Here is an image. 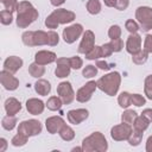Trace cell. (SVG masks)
Masks as SVG:
<instances>
[{"instance_id":"cell-1","label":"cell","mask_w":152,"mask_h":152,"mask_svg":"<svg viewBox=\"0 0 152 152\" xmlns=\"http://www.w3.org/2000/svg\"><path fill=\"white\" fill-rule=\"evenodd\" d=\"M38 18V11L28 1H20L17 7V26L25 28Z\"/></svg>"},{"instance_id":"cell-2","label":"cell","mask_w":152,"mask_h":152,"mask_svg":"<svg viewBox=\"0 0 152 152\" xmlns=\"http://www.w3.org/2000/svg\"><path fill=\"white\" fill-rule=\"evenodd\" d=\"M120 82H121L120 74L118 71H112V72L102 76L101 78H99L96 84H97V88H100L107 95L114 96V95H116V93L119 90Z\"/></svg>"},{"instance_id":"cell-3","label":"cell","mask_w":152,"mask_h":152,"mask_svg":"<svg viewBox=\"0 0 152 152\" xmlns=\"http://www.w3.org/2000/svg\"><path fill=\"white\" fill-rule=\"evenodd\" d=\"M108 148L106 138L100 132H94L82 141V150L86 152H104Z\"/></svg>"},{"instance_id":"cell-4","label":"cell","mask_w":152,"mask_h":152,"mask_svg":"<svg viewBox=\"0 0 152 152\" xmlns=\"http://www.w3.org/2000/svg\"><path fill=\"white\" fill-rule=\"evenodd\" d=\"M75 13L71 11H68L65 8H58L55 10L46 19H45V25L48 28H57L59 24H66L71 23L75 19Z\"/></svg>"},{"instance_id":"cell-5","label":"cell","mask_w":152,"mask_h":152,"mask_svg":"<svg viewBox=\"0 0 152 152\" xmlns=\"http://www.w3.org/2000/svg\"><path fill=\"white\" fill-rule=\"evenodd\" d=\"M135 18L141 26V30L148 31L152 28V8L147 6H140L135 11Z\"/></svg>"},{"instance_id":"cell-6","label":"cell","mask_w":152,"mask_h":152,"mask_svg":"<svg viewBox=\"0 0 152 152\" xmlns=\"http://www.w3.org/2000/svg\"><path fill=\"white\" fill-rule=\"evenodd\" d=\"M18 132L26 135V137H33L37 135L42 132V124L38 120L31 119V120H25L19 124Z\"/></svg>"},{"instance_id":"cell-7","label":"cell","mask_w":152,"mask_h":152,"mask_svg":"<svg viewBox=\"0 0 152 152\" xmlns=\"http://www.w3.org/2000/svg\"><path fill=\"white\" fill-rule=\"evenodd\" d=\"M132 125H128V124H120V125H116L114 126L112 129H110V137L116 140V141H121V140H128L131 133H132Z\"/></svg>"},{"instance_id":"cell-8","label":"cell","mask_w":152,"mask_h":152,"mask_svg":"<svg viewBox=\"0 0 152 152\" xmlns=\"http://www.w3.org/2000/svg\"><path fill=\"white\" fill-rule=\"evenodd\" d=\"M57 94L59 95V97L64 104L71 103L75 99V93L69 82H61L57 86Z\"/></svg>"},{"instance_id":"cell-9","label":"cell","mask_w":152,"mask_h":152,"mask_svg":"<svg viewBox=\"0 0 152 152\" xmlns=\"http://www.w3.org/2000/svg\"><path fill=\"white\" fill-rule=\"evenodd\" d=\"M82 32H83L82 25L81 24H74V25L68 26L63 30V39L66 44H72L82 34Z\"/></svg>"},{"instance_id":"cell-10","label":"cell","mask_w":152,"mask_h":152,"mask_svg":"<svg viewBox=\"0 0 152 152\" xmlns=\"http://www.w3.org/2000/svg\"><path fill=\"white\" fill-rule=\"evenodd\" d=\"M96 87H97L96 82H94V81L88 82L87 84H84L82 88H80L77 90V93H76V100L78 102H87V101H89L91 99V95L95 91Z\"/></svg>"},{"instance_id":"cell-11","label":"cell","mask_w":152,"mask_h":152,"mask_svg":"<svg viewBox=\"0 0 152 152\" xmlns=\"http://www.w3.org/2000/svg\"><path fill=\"white\" fill-rule=\"evenodd\" d=\"M0 81H1V84L4 86V88L6 90H15L19 86L18 78H15L12 75V72H10L5 69L0 72Z\"/></svg>"},{"instance_id":"cell-12","label":"cell","mask_w":152,"mask_h":152,"mask_svg":"<svg viewBox=\"0 0 152 152\" xmlns=\"http://www.w3.org/2000/svg\"><path fill=\"white\" fill-rule=\"evenodd\" d=\"M94 40H95V36L93 33V31L90 30H87L84 33H83V38L78 45V52L80 53H87L89 52L93 48H94Z\"/></svg>"},{"instance_id":"cell-13","label":"cell","mask_w":152,"mask_h":152,"mask_svg":"<svg viewBox=\"0 0 152 152\" xmlns=\"http://www.w3.org/2000/svg\"><path fill=\"white\" fill-rule=\"evenodd\" d=\"M89 113L87 109L84 108H80V109H71L68 112V120L70 124L72 125H78L82 121H84L88 118Z\"/></svg>"},{"instance_id":"cell-14","label":"cell","mask_w":152,"mask_h":152,"mask_svg":"<svg viewBox=\"0 0 152 152\" xmlns=\"http://www.w3.org/2000/svg\"><path fill=\"white\" fill-rule=\"evenodd\" d=\"M141 49V37L138 33H131L126 43V50L131 55L139 52Z\"/></svg>"},{"instance_id":"cell-15","label":"cell","mask_w":152,"mask_h":152,"mask_svg":"<svg viewBox=\"0 0 152 152\" xmlns=\"http://www.w3.org/2000/svg\"><path fill=\"white\" fill-rule=\"evenodd\" d=\"M57 68L55 70V74L57 77L59 78H63V77H66L69 74H70V62H69V58H65V57H61V58H57Z\"/></svg>"},{"instance_id":"cell-16","label":"cell","mask_w":152,"mask_h":152,"mask_svg":"<svg viewBox=\"0 0 152 152\" xmlns=\"http://www.w3.org/2000/svg\"><path fill=\"white\" fill-rule=\"evenodd\" d=\"M34 59H36V63H38L40 65H45V64H50V63L57 61V57H56V53L52 51L42 50L36 53Z\"/></svg>"},{"instance_id":"cell-17","label":"cell","mask_w":152,"mask_h":152,"mask_svg":"<svg viewBox=\"0 0 152 152\" xmlns=\"http://www.w3.org/2000/svg\"><path fill=\"white\" fill-rule=\"evenodd\" d=\"M64 124L65 122H64V120L61 116H51V118H48L46 121H45L46 129L51 134H55V133L59 132V129L62 128V126Z\"/></svg>"},{"instance_id":"cell-18","label":"cell","mask_w":152,"mask_h":152,"mask_svg":"<svg viewBox=\"0 0 152 152\" xmlns=\"http://www.w3.org/2000/svg\"><path fill=\"white\" fill-rule=\"evenodd\" d=\"M21 66H23V59L17 56H10L4 62V69L12 74L17 72Z\"/></svg>"},{"instance_id":"cell-19","label":"cell","mask_w":152,"mask_h":152,"mask_svg":"<svg viewBox=\"0 0 152 152\" xmlns=\"http://www.w3.org/2000/svg\"><path fill=\"white\" fill-rule=\"evenodd\" d=\"M26 109L32 115H39L44 110V102L38 99H30L26 101Z\"/></svg>"},{"instance_id":"cell-20","label":"cell","mask_w":152,"mask_h":152,"mask_svg":"<svg viewBox=\"0 0 152 152\" xmlns=\"http://www.w3.org/2000/svg\"><path fill=\"white\" fill-rule=\"evenodd\" d=\"M20 109H21V104L17 99L10 97L5 101V110L8 115H15L17 113L20 112Z\"/></svg>"},{"instance_id":"cell-21","label":"cell","mask_w":152,"mask_h":152,"mask_svg":"<svg viewBox=\"0 0 152 152\" xmlns=\"http://www.w3.org/2000/svg\"><path fill=\"white\" fill-rule=\"evenodd\" d=\"M34 90L42 95V96H46L50 90H51V86L50 83L46 81V80H38L36 83H34Z\"/></svg>"},{"instance_id":"cell-22","label":"cell","mask_w":152,"mask_h":152,"mask_svg":"<svg viewBox=\"0 0 152 152\" xmlns=\"http://www.w3.org/2000/svg\"><path fill=\"white\" fill-rule=\"evenodd\" d=\"M49 43V34L45 31H34L33 32V44L34 46L37 45H48Z\"/></svg>"},{"instance_id":"cell-23","label":"cell","mask_w":152,"mask_h":152,"mask_svg":"<svg viewBox=\"0 0 152 152\" xmlns=\"http://www.w3.org/2000/svg\"><path fill=\"white\" fill-rule=\"evenodd\" d=\"M59 137L63 139V140H65V141H70V140H72L74 138H75V132H74V129L70 127V126H68V125H63L62 126V128L59 129Z\"/></svg>"},{"instance_id":"cell-24","label":"cell","mask_w":152,"mask_h":152,"mask_svg":"<svg viewBox=\"0 0 152 152\" xmlns=\"http://www.w3.org/2000/svg\"><path fill=\"white\" fill-rule=\"evenodd\" d=\"M28 72H30V75H31L32 77L38 78V77H40V76L44 75L45 68H44L43 65H40V64H38V63L34 62V63H32V64L28 66Z\"/></svg>"},{"instance_id":"cell-25","label":"cell","mask_w":152,"mask_h":152,"mask_svg":"<svg viewBox=\"0 0 152 152\" xmlns=\"http://www.w3.org/2000/svg\"><path fill=\"white\" fill-rule=\"evenodd\" d=\"M15 124H17V119L14 115H6L5 118H2L1 120V126L2 128H5L6 131H12L14 127H15Z\"/></svg>"},{"instance_id":"cell-26","label":"cell","mask_w":152,"mask_h":152,"mask_svg":"<svg viewBox=\"0 0 152 152\" xmlns=\"http://www.w3.org/2000/svg\"><path fill=\"white\" fill-rule=\"evenodd\" d=\"M142 131H139V129H133L129 138H128V142L131 146H138L140 142H141V139H142Z\"/></svg>"},{"instance_id":"cell-27","label":"cell","mask_w":152,"mask_h":152,"mask_svg":"<svg viewBox=\"0 0 152 152\" xmlns=\"http://www.w3.org/2000/svg\"><path fill=\"white\" fill-rule=\"evenodd\" d=\"M118 102H119L120 107L128 108L132 104V95L129 93H127V91H122L118 97Z\"/></svg>"},{"instance_id":"cell-28","label":"cell","mask_w":152,"mask_h":152,"mask_svg":"<svg viewBox=\"0 0 152 152\" xmlns=\"http://www.w3.org/2000/svg\"><path fill=\"white\" fill-rule=\"evenodd\" d=\"M137 116H138V115H137V113H135L134 110L127 109L126 112L122 113V115H121V121L125 122V124H128V125H133L134 121H135V119H137Z\"/></svg>"},{"instance_id":"cell-29","label":"cell","mask_w":152,"mask_h":152,"mask_svg":"<svg viewBox=\"0 0 152 152\" xmlns=\"http://www.w3.org/2000/svg\"><path fill=\"white\" fill-rule=\"evenodd\" d=\"M62 103H63V102H62L61 97L51 96V97L48 100V102H46V107H48V109H50V110H58V109H61Z\"/></svg>"},{"instance_id":"cell-30","label":"cell","mask_w":152,"mask_h":152,"mask_svg":"<svg viewBox=\"0 0 152 152\" xmlns=\"http://www.w3.org/2000/svg\"><path fill=\"white\" fill-rule=\"evenodd\" d=\"M148 125H150V121L144 115L137 116V119H135V121L133 124V126H134L135 129H139V131H142V132L148 127Z\"/></svg>"},{"instance_id":"cell-31","label":"cell","mask_w":152,"mask_h":152,"mask_svg":"<svg viewBox=\"0 0 152 152\" xmlns=\"http://www.w3.org/2000/svg\"><path fill=\"white\" fill-rule=\"evenodd\" d=\"M147 53H148V52H146L145 50H140L139 52L132 55V56H133V57H132L133 63H135V64H138V65L144 64V63L147 61Z\"/></svg>"},{"instance_id":"cell-32","label":"cell","mask_w":152,"mask_h":152,"mask_svg":"<svg viewBox=\"0 0 152 152\" xmlns=\"http://www.w3.org/2000/svg\"><path fill=\"white\" fill-rule=\"evenodd\" d=\"M87 10L90 14H97L101 11V4L99 0H89L87 2Z\"/></svg>"},{"instance_id":"cell-33","label":"cell","mask_w":152,"mask_h":152,"mask_svg":"<svg viewBox=\"0 0 152 152\" xmlns=\"http://www.w3.org/2000/svg\"><path fill=\"white\" fill-rule=\"evenodd\" d=\"M102 57V48L101 46H94L89 52L86 53L87 59H99Z\"/></svg>"},{"instance_id":"cell-34","label":"cell","mask_w":152,"mask_h":152,"mask_svg":"<svg viewBox=\"0 0 152 152\" xmlns=\"http://www.w3.org/2000/svg\"><path fill=\"white\" fill-rule=\"evenodd\" d=\"M27 139H28V137H26V135H24V134H21V133H17L13 138H12V145L13 146H23V145H25L26 142H27Z\"/></svg>"},{"instance_id":"cell-35","label":"cell","mask_w":152,"mask_h":152,"mask_svg":"<svg viewBox=\"0 0 152 152\" xmlns=\"http://www.w3.org/2000/svg\"><path fill=\"white\" fill-rule=\"evenodd\" d=\"M13 20V15H12V12L7 11V10H4L0 12V21L1 24L4 25H10Z\"/></svg>"},{"instance_id":"cell-36","label":"cell","mask_w":152,"mask_h":152,"mask_svg":"<svg viewBox=\"0 0 152 152\" xmlns=\"http://www.w3.org/2000/svg\"><path fill=\"white\" fill-rule=\"evenodd\" d=\"M96 74H97V68H96L95 65H91V64L87 65V66L83 69V71H82V75H83V77H86V78H91V77L96 76Z\"/></svg>"},{"instance_id":"cell-37","label":"cell","mask_w":152,"mask_h":152,"mask_svg":"<svg viewBox=\"0 0 152 152\" xmlns=\"http://www.w3.org/2000/svg\"><path fill=\"white\" fill-rule=\"evenodd\" d=\"M33 32L34 31H26V32L23 33L21 39H23V43L26 46H34V44H33Z\"/></svg>"},{"instance_id":"cell-38","label":"cell","mask_w":152,"mask_h":152,"mask_svg":"<svg viewBox=\"0 0 152 152\" xmlns=\"http://www.w3.org/2000/svg\"><path fill=\"white\" fill-rule=\"evenodd\" d=\"M145 95L147 96V99L152 100V75H148L145 78Z\"/></svg>"},{"instance_id":"cell-39","label":"cell","mask_w":152,"mask_h":152,"mask_svg":"<svg viewBox=\"0 0 152 152\" xmlns=\"http://www.w3.org/2000/svg\"><path fill=\"white\" fill-rule=\"evenodd\" d=\"M108 36H109L110 39H118V38H120V36H121V28H120V26H118V25L110 26L109 30H108Z\"/></svg>"},{"instance_id":"cell-40","label":"cell","mask_w":152,"mask_h":152,"mask_svg":"<svg viewBox=\"0 0 152 152\" xmlns=\"http://www.w3.org/2000/svg\"><path fill=\"white\" fill-rule=\"evenodd\" d=\"M1 2L5 6V10H7L10 12L15 11L18 7V4H19V2H17V0H1Z\"/></svg>"},{"instance_id":"cell-41","label":"cell","mask_w":152,"mask_h":152,"mask_svg":"<svg viewBox=\"0 0 152 152\" xmlns=\"http://www.w3.org/2000/svg\"><path fill=\"white\" fill-rule=\"evenodd\" d=\"M125 26H126L127 31H128V32H131V33H137V32L139 31V25H138L133 19L127 20V21H126V24H125Z\"/></svg>"},{"instance_id":"cell-42","label":"cell","mask_w":152,"mask_h":152,"mask_svg":"<svg viewBox=\"0 0 152 152\" xmlns=\"http://www.w3.org/2000/svg\"><path fill=\"white\" fill-rule=\"evenodd\" d=\"M112 49H113V52H119L121 51V49L124 48V43L121 40V38H118V39H112V42L109 43Z\"/></svg>"},{"instance_id":"cell-43","label":"cell","mask_w":152,"mask_h":152,"mask_svg":"<svg viewBox=\"0 0 152 152\" xmlns=\"http://www.w3.org/2000/svg\"><path fill=\"white\" fill-rule=\"evenodd\" d=\"M146 102V100L144 99V96L139 95V94H133L132 95V104L137 106V107H141L144 106Z\"/></svg>"},{"instance_id":"cell-44","label":"cell","mask_w":152,"mask_h":152,"mask_svg":"<svg viewBox=\"0 0 152 152\" xmlns=\"http://www.w3.org/2000/svg\"><path fill=\"white\" fill-rule=\"evenodd\" d=\"M48 34H49V43H48V45H50V46L57 45V44H58V40H59V37H58L57 32H55V31H49Z\"/></svg>"},{"instance_id":"cell-45","label":"cell","mask_w":152,"mask_h":152,"mask_svg":"<svg viewBox=\"0 0 152 152\" xmlns=\"http://www.w3.org/2000/svg\"><path fill=\"white\" fill-rule=\"evenodd\" d=\"M69 62H70V66L72 69H76V70L80 69L82 66V64H83V61L78 56H74V57L69 58Z\"/></svg>"},{"instance_id":"cell-46","label":"cell","mask_w":152,"mask_h":152,"mask_svg":"<svg viewBox=\"0 0 152 152\" xmlns=\"http://www.w3.org/2000/svg\"><path fill=\"white\" fill-rule=\"evenodd\" d=\"M144 50H145L146 52H151V53H152V34H147V36L145 37Z\"/></svg>"},{"instance_id":"cell-47","label":"cell","mask_w":152,"mask_h":152,"mask_svg":"<svg viewBox=\"0 0 152 152\" xmlns=\"http://www.w3.org/2000/svg\"><path fill=\"white\" fill-rule=\"evenodd\" d=\"M101 48H102V57H109L113 53V49H112V46H110L109 43L102 45Z\"/></svg>"},{"instance_id":"cell-48","label":"cell","mask_w":152,"mask_h":152,"mask_svg":"<svg viewBox=\"0 0 152 152\" xmlns=\"http://www.w3.org/2000/svg\"><path fill=\"white\" fill-rule=\"evenodd\" d=\"M115 7L119 10V11H124L128 7V0H116V5Z\"/></svg>"},{"instance_id":"cell-49","label":"cell","mask_w":152,"mask_h":152,"mask_svg":"<svg viewBox=\"0 0 152 152\" xmlns=\"http://www.w3.org/2000/svg\"><path fill=\"white\" fill-rule=\"evenodd\" d=\"M96 66H99L100 69H102V70H108L110 66H109V64L107 63V62H103V61H97L96 62Z\"/></svg>"},{"instance_id":"cell-50","label":"cell","mask_w":152,"mask_h":152,"mask_svg":"<svg viewBox=\"0 0 152 152\" xmlns=\"http://www.w3.org/2000/svg\"><path fill=\"white\" fill-rule=\"evenodd\" d=\"M141 115H144L148 121H152V109L151 108H147V109H144Z\"/></svg>"},{"instance_id":"cell-51","label":"cell","mask_w":152,"mask_h":152,"mask_svg":"<svg viewBox=\"0 0 152 152\" xmlns=\"http://www.w3.org/2000/svg\"><path fill=\"white\" fill-rule=\"evenodd\" d=\"M146 151L147 152H152V135L147 138V141H146Z\"/></svg>"},{"instance_id":"cell-52","label":"cell","mask_w":152,"mask_h":152,"mask_svg":"<svg viewBox=\"0 0 152 152\" xmlns=\"http://www.w3.org/2000/svg\"><path fill=\"white\" fill-rule=\"evenodd\" d=\"M0 142H1V147H0V152H4L6 151V147H7V141L5 138H1L0 139Z\"/></svg>"},{"instance_id":"cell-53","label":"cell","mask_w":152,"mask_h":152,"mask_svg":"<svg viewBox=\"0 0 152 152\" xmlns=\"http://www.w3.org/2000/svg\"><path fill=\"white\" fill-rule=\"evenodd\" d=\"M103 1H104L106 6H108V7H114L116 5V0H103Z\"/></svg>"},{"instance_id":"cell-54","label":"cell","mask_w":152,"mask_h":152,"mask_svg":"<svg viewBox=\"0 0 152 152\" xmlns=\"http://www.w3.org/2000/svg\"><path fill=\"white\" fill-rule=\"evenodd\" d=\"M50 1H51V5L53 6H61L62 4H64L65 0H50Z\"/></svg>"}]
</instances>
